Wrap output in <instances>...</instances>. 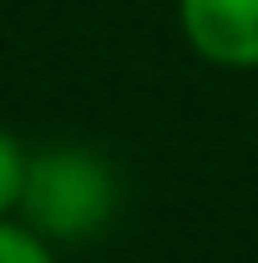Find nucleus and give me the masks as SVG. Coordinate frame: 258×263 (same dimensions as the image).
Returning <instances> with one entry per match:
<instances>
[{"label": "nucleus", "instance_id": "f257e3e1", "mask_svg": "<svg viewBox=\"0 0 258 263\" xmlns=\"http://www.w3.org/2000/svg\"><path fill=\"white\" fill-rule=\"evenodd\" d=\"M122 208V177L117 167L86 142H51L31 152L21 223L35 228L46 243L71 248L97 238Z\"/></svg>", "mask_w": 258, "mask_h": 263}, {"label": "nucleus", "instance_id": "f03ea898", "mask_svg": "<svg viewBox=\"0 0 258 263\" xmlns=\"http://www.w3.org/2000/svg\"><path fill=\"white\" fill-rule=\"evenodd\" d=\"M177 31L197 61L258 71V0H177Z\"/></svg>", "mask_w": 258, "mask_h": 263}, {"label": "nucleus", "instance_id": "7ed1b4c3", "mask_svg": "<svg viewBox=\"0 0 258 263\" xmlns=\"http://www.w3.org/2000/svg\"><path fill=\"white\" fill-rule=\"evenodd\" d=\"M26 172H31V147H21L15 132L0 127V218H21Z\"/></svg>", "mask_w": 258, "mask_h": 263}, {"label": "nucleus", "instance_id": "20e7f679", "mask_svg": "<svg viewBox=\"0 0 258 263\" xmlns=\"http://www.w3.org/2000/svg\"><path fill=\"white\" fill-rule=\"evenodd\" d=\"M0 263H61L56 243H46L21 218H0Z\"/></svg>", "mask_w": 258, "mask_h": 263}]
</instances>
